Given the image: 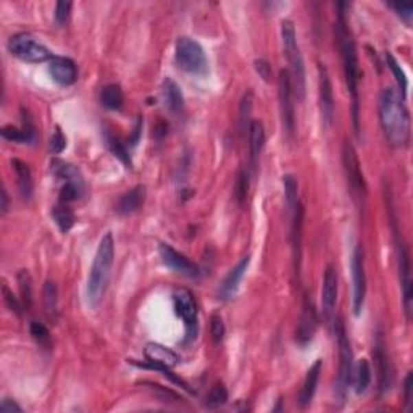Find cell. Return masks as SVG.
<instances>
[{
  "mask_svg": "<svg viewBox=\"0 0 413 413\" xmlns=\"http://www.w3.org/2000/svg\"><path fill=\"white\" fill-rule=\"evenodd\" d=\"M71 2H58L55 5V23L58 26L67 25V21L69 20V13H71Z\"/></svg>",
  "mask_w": 413,
  "mask_h": 413,
  "instance_id": "cell-42",
  "label": "cell"
},
{
  "mask_svg": "<svg viewBox=\"0 0 413 413\" xmlns=\"http://www.w3.org/2000/svg\"><path fill=\"white\" fill-rule=\"evenodd\" d=\"M50 168H52V173L58 181H62L63 184H71V186H74V188L80 189L82 194H85V191H86L85 178H82L81 171L78 170L76 166L68 164V161L55 159V160H52V164H50Z\"/></svg>",
  "mask_w": 413,
  "mask_h": 413,
  "instance_id": "cell-19",
  "label": "cell"
},
{
  "mask_svg": "<svg viewBox=\"0 0 413 413\" xmlns=\"http://www.w3.org/2000/svg\"><path fill=\"white\" fill-rule=\"evenodd\" d=\"M318 328V315L315 310L313 300L309 295H305L304 305H302V313H300L299 323H297L295 329V341L300 346H307L309 342H312L315 333Z\"/></svg>",
  "mask_w": 413,
  "mask_h": 413,
  "instance_id": "cell-13",
  "label": "cell"
},
{
  "mask_svg": "<svg viewBox=\"0 0 413 413\" xmlns=\"http://www.w3.org/2000/svg\"><path fill=\"white\" fill-rule=\"evenodd\" d=\"M352 383H354L355 392L364 394L371 383V368L368 360H359L352 370Z\"/></svg>",
  "mask_w": 413,
  "mask_h": 413,
  "instance_id": "cell-29",
  "label": "cell"
},
{
  "mask_svg": "<svg viewBox=\"0 0 413 413\" xmlns=\"http://www.w3.org/2000/svg\"><path fill=\"white\" fill-rule=\"evenodd\" d=\"M0 412H3V413H13V412L21 413L23 408L18 405L15 401H10V399H3L2 403H0Z\"/></svg>",
  "mask_w": 413,
  "mask_h": 413,
  "instance_id": "cell-47",
  "label": "cell"
},
{
  "mask_svg": "<svg viewBox=\"0 0 413 413\" xmlns=\"http://www.w3.org/2000/svg\"><path fill=\"white\" fill-rule=\"evenodd\" d=\"M337 294H339V278L337 270L333 265H328L323 275V287H322V310L323 320L326 324H333L336 320V304Z\"/></svg>",
  "mask_w": 413,
  "mask_h": 413,
  "instance_id": "cell-11",
  "label": "cell"
},
{
  "mask_svg": "<svg viewBox=\"0 0 413 413\" xmlns=\"http://www.w3.org/2000/svg\"><path fill=\"white\" fill-rule=\"evenodd\" d=\"M342 165H344L347 184H349L352 197L357 202L364 203L366 197V183L364 173H361L359 157H357L355 148L349 141L344 142V146H342Z\"/></svg>",
  "mask_w": 413,
  "mask_h": 413,
  "instance_id": "cell-9",
  "label": "cell"
},
{
  "mask_svg": "<svg viewBox=\"0 0 413 413\" xmlns=\"http://www.w3.org/2000/svg\"><path fill=\"white\" fill-rule=\"evenodd\" d=\"M2 291H3V300H5V304H7V307L12 310L13 313H16V315H21V310L25 309L23 307V304L20 302V300L16 299L15 295L12 294L10 292V289H8V287L3 284V287H2Z\"/></svg>",
  "mask_w": 413,
  "mask_h": 413,
  "instance_id": "cell-44",
  "label": "cell"
},
{
  "mask_svg": "<svg viewBox=\"0 0 413 413\" xmlns=\"http://www.w3.org/2000/svg\"><path fill=\"white\" fill-rule=\"evenodd\" d=\"M281 39L282 47H284V54L287 62H289V71L292 89H294V96L299 100H302L305 97V91H307V80H305V63L302 52H300L299 41H297L295 26L291 20H282L281 23Z\"/></svg>",
  "mask_w": 413,
  "mask_h": 413,
  "instance_id": "cell-4",
  "label": "cell"
},
{
  "mask_svg": "<svg viewBox=\"0 0 413 413\" xmlns=\"http://www.w3.org/2000/svg\"><path fill=\"white\" fill-rule=\"evenodd\" d=\"M336 339L337 347H339V373H337L336 381V397L339 402H344L352 383V370H354V357H352V346L350 339L347 336L346 324L342 318L336 320Z\"/></svg>",
  "mask_w": 413,
  "mask_h": 413,
  "instance_id": "cell-5",
  "label": "cell"
},
{
  "mask_svg": "<svg viewBox=\"0 0 413 413\" xmlns=\"http://www.w3.org/2000/svg\"><path fill=\"white\" fill-rule=\"evenodd\" d=\"M249 263H250V257L249 255H245V257H243L238 263H236L234 268H231L228 275H226L225 280H223L220 287V295L223 299L228 300V299H233L236 295V292L239 289V282L243 281L245 271H247Z\"/></svg>",
  "mask_w": 413,
  "mask_h": 413,
  "instance_id": "cell-18",
  "label": "cell"
},
{
  "mask_svg": "<svg viewBox=\"0 0 413 413\" xmlns=\"http://www.w3.org/2000/svg\"><path fill=\"white\" fill-rule=\"evenodd\" d=\"M249 188H250L249 171L243 170L238 175V179H236V184H234V196H236V201L239 203L245 202V199H247V194H249Z\"/></svg>",
  "mask_w": 413,
  "mask_h": 413,
  "instance_id": "cell-39",
  "label": "cell"
},
{
  "mask_svg": "<svg viewBox=\"0 0 413 413\" xmlns=\"http://www.w3.org/2000/svg\"><path fill=\"white\" fill-rule=\"evenodd\" d=\"M399 276H401L402 294H403V307H405L407 318L412 313V267H410V254H408L407 245L403 241H399Z\"/></svg>",
  "mask_w": 413,
  "mask_h": 413,
  "instance_id": "cell-15",
  "label": "cell"
},
{
  "mask_svg": "<svg viewBox=\"0 0 413 413\" xmlns=\"http://www.w3.org/2000/svg\"><path fill=\"white\" fill-rule=\"evenodd\" d=\"M0 197H2V203H0V207H2V213L5 215L8 212V194L5 191V188H2V194H0Z\"/></svg>",
  "mask_w": 413,
  "mask_h": 413,
  "instance_id": "cell-50",
  "label": "cell"
},
{
  "mask_svg": "<svg viewBox=\"0 0 413 413\" xmlns=\"http://www.w3.org/2000/svg\"><path fill=\"white\" fill-rule=\"evenodd\" d=\"M322 368H323V361L318 359L315 360V364L310 366L307 375H305L302 388H300V392H299V405L302 408L310 405L313 401L320 381V375H322Z\"/></svg>",
  "mask_w": 413,
  "mask_h": 413,
  "instance_id": "cell-21",
  "label": "cell"
},
{
  "mask_svg": "<svg viewBox=\"0 0 413 413\" xmlns=\"http://www.w3.org/2000/svg\"><path fill=\"white\" fill-rule=\"evenodd\" d=\"M173 305L176 310V315L179 318H183L186 326V339L192 341L197 336L199 328V313H197V304L194 299L192 292L186 287H178L173 291Z\"/></svg>",
  "mask_w": 413,
  "mask_h": 413,
  "instance_id": "cell-8",
  "label": "cell"
},
{
  "mask_svg": "<svg viewBox=\"0 0 413 413\" xmlns=\"http://www.w3.org/2000/svg\"><path fill=\"white\" fill-rule=\"evenodd\" d=\"M105 139H107V144H109L110 150L113 152V155L117 157V159H118L120 161H123L124 165H126V166H129V168H131V166H133V161H131V157H129V152H128L126 146H124V144H123L122 141H120L118 137L111 136L110 133H107V134H105Z\"/></svg>",
  "mask_w": 413,
  "mask_h": 413,
  "instance_id": "cell-35",
  "label": "cell"
},
{
  "mask_svg": "<svg viewBox=\"0 0 413 413\" xmlns=\"http://www.w3.org/2000/svg\"><path fill=\"white\" fill-rule=\"evenodd\" d=\"M44 305L49 315L57 313V305H58V291L55 282L47 281L44 284Z\"/></svg>",
  "mask_w": 413,
  "mask_h": 413,
  "instance_id": "cell-38",
  "label": "cell"
},
{
  "mask_svg": "<svg viewBox=\"0 0 413 413\" xmlns=\"http://www.w3.org/2000/svg\"><path fill=\"white\" fill-rule=\"evenodd\" d=\"M252 92H245L243 97V102H241V128L249 129V115L252 111Z\"/></svg>",
  "mask_w": 413,
  "mask_h": 413,
  "instance_id": "cell-41",
  "label": "cell"
},
{
  "mask_svg": "<svg viewBox=\"0 0 413 413\" xmlns=\"http://www.w3.org/2000/svg\"><path fill=\"white\" fill-rule=\"evenodd\" d=\"M226 328H225V322H223V318L218 313H213L210 317V334H212V339L216 342H221L223 337H225Z\"/></svg>",
  "mask_w": 413,
  "mask_h": 413,
  "instance_id": "cell-40",
  "label": "cell"
},
{
  "mask_svg": "<svg viewBox=\"0 0 413 413\" xmlns=\"http://www.w3.org/2000/svg\"><path fill=\"white\" fill-rule=\"evenodd\" d=\"M282 184H284V197H286V203L287 208H289L291 213H294V210L299 205V184H297V179L292 175H286L282 178Z\"/></svg>",
  "mask_w": 413,
  "mask_h": 413,
  "instance_id": "cell-33",
  "label": "cell"
},
{
  "mask_svg": "<svg viewBox=\"0 0 413 413\" xmlns=\"http://www.w3.org/2000/svg\"><path fill=\"white\" fill-rule=\"evenodd\" d=\"M65 147H67V137H65L62 129L57 126L55 128L54 136L50 137V152L55 155H58V154H62V150Z\"/></svg>",
  "mask_w": 413,
  "mask_h": 413,
  "instance_id": "cell-43",
  "label": "cell"
},
{
  "mask_svg": "<svg viewBox=\"0 0 413 413\" xmlns=\"http://www.w3.org/2000/svg\"><path fill=\"white\" fill-rule=\"evenodd\" d=\"M115 260V239L113 234L107 233L100 239L97 247L94 262H92L89 276L86 284V300L91 309H97L104 299L107 286H109L111 267Z\"/></svg>",
  "mask_w": 413,
  "mask_h": 413,
  "instance_id": "cell-2",
  "label": "cell"
},
{
  "mask_svg": "<svg viewBox=\"0 0 413 413\" xmlns=\"http://www.w3.org/2000/svg\"><path fill=\"white\" fill-rule=\"evenodd\" d=\"M255 69L263 78V81H271V67L265 60H255Z\"/></svg>",
  "mask_w": 413,
  "mask_h": 413,
  "instance_id": "cell-46",
  "label": "cell"
},
{
  "mask_svg": "<svg viewBox=\"0 0 413 413\" xmlns=\"http://www.w3.org/2000/svg\"><path fill=\"white\" fill-rule=\"evenodd\" d=\"M379 123L384 139L394 148L408 146L410 141V113L405 100L392 87H386L379 94Z\"/></svg>",
  "mask_w": 413,
  "mask_h": 413,
  "instance_id": "cell-1",
  "label": "cell"
},
{
  "mask_svg": "<svg viewBox=\"0 0 413 413\" xmlns=\"http://www.w3.org/2000/svg\"><path fill=\"white\" fill-rule=\"evenodd\" d=\"M161 94H164V100L166 109H168L171 113L179 115L183 113L184 110V96L181 92V87L178 86V82L171 80V78H166L161 85Z\"/></svg>",
  "mask_w": 413,
  "mask_h": 413,
  "instance_id": "cell-25",
  "label": "cell"
},
{
  "mask_svg": "<svg viewBox=\"0 0 413 413\" xmlns=\"http://www.w3.org/2000/svg\"><path fill=\"white\" fill-rule=\"evenodd\" d=\"M52 216L63 234L68 233V231L74 226V213L71 210V207H69V203L58 202L57 205L54 207Z\"/></svg>",
  "mask_w": 413,
  "mask_h": 413,
  "instance_id": "cell-30",
  "label": "cell"
},
{
  "mask_svg": "<svg viewBox=\"0 0 413 413\" xmlns=\"http://www.w3.org/2000/svg\"><path fill=\"white\" fill-rule=\"evenodd\" d=\"M30 331H31L32 339L37 342V346L43 347L44 350L52 349V337H50L49 329L45 328L43 323H41V322H31Z\"/></svg>",
  "mask_w": 413,
  "mask_h": 413,
  "instance_id": "cell-34",
  "label": "cell"
},
{
  "mask_svg": "<svg viewBox=\"0 0 413 413\" xmlns=\"http://www.w3.org/2000/svg\"><path fill=\"white\" fill-rule=\"evenodd\" d=\"M249 148H250V165L252 168L257 166L258 157L262 154L263 147H265V128H263L262 122H250L249 124Z\"/></svg>",
  "mask_w": 413,
  "mask_h": 413,
  "instance_id": "cell-26",
  "label": "cell"
},
{
  "mask_svg": "<svg viewBox=\"0 0 413 413\" xmlns=\"http://www.w3.org/2000/svg\"><path fill=\"white\" fill-rule=\"evenodd\" d=\"M100 102L105 109L109 110H120L123 107L124 96L122 87L118 85L105 86L100 92Z\"/></svg>",
  "mask_w": 413,
  "mask_h": 413,
  "instance_id": "cell-31",
  "label": "cell"
},
{
  "mask_svg": "<svg viewBox=\"0 0 413 413\" xmlns=\"http://www.w3.org/2000/svg\"><path fill=\"white\" fill-rule=\"evenodd\" d=\"M412 384H413V375L407 373L405 381H403V392H405V403L408 408H410V405H412V391H413Z\"/></svg>",
  "mask_w": 413,
  "mask_h": 413,
  "instance_id": "cell-48",
  "label": "cell"
},
{
  "mask_svg": "<svg viewBox=\"0 0 413 413\" xmlns=\"http://www.w3.org/2000/svg\"><path fill=\"white\" fill-rule=\"evenodd\" d=\"M352 282H354V313L355 317H359L364 310L365 295H366V275H365V258H364V249L359 244L354 249L352 254Z\"/></svg>",
  "mask_w": 413,
  "mask_h": 413,
  "instance_id": "cell-12",
  "label": "cell"
},
{
  "mask_svg": "<svg viewBox=\"0 0 413 413\" xmlns=\"http://www.w3.org/2000/svg\"><path fill=\"white\" fill-rule=\"evenodd\" d=\"M302 226H304V205L299 203L292 213V247H294L295 273L300 271V257H302Z\"/></svg>",
  "mask_w": 413,
  "mask_h": 413,
  "instance_id": "cell-24",
  "label": "cell"
},
{
  "mask_svg": "<svg viewBox=\"0 0 413 413\" xmlns=\"http://www.w3.org/2000/svg\"><path fill=\"white\" fill-rule=\"evenodd\" d=\"M278 87H280L282 128H284L286 136L291 139L294 136V131H295V104H294V89H292L291 74L287 69H281L280 71Z\"/></svg>",
  "mask_w": 413,
  "mask_h": 413,
  "instance_id": "cell-10",
  "label": "cell"
},
{
  "mask_svg": "<svg viewBox=\"0 0 413 413\" xmlns=\"http://www.w3.org/2000/svg\"><path fill=\"white\" fill-rule=\"evenodd\" d=\"M49 73L60 86H71L78 80L76 63L68 57H54L50 60Z\"/></svg>",
  "mask_w": 413,
  "mask_h": 413,
  "instance_id": "cell-17",
  "label": "cell"
},
{
  "mask_svg": "<svg viewBox=\"0 0 413 413\" xmlns=\"http://www.w3.org/2000/svg\"><path fill=\"white\" fill-rule=\"evenodd\" d=\"M18 287H20L23 307L27 310L32 304V282H31L30 273L26 270L18 273Z\"/></svg>",
  "mask_w": 413,
  "mask_h": 413,
  "instance_id": "cell-36",
  "label": "cell"
},
{
  "mask_svg": "<svg viewBox=\"0 0 413 413\" xmlns=\"http://www.w3.org/2000/svg\"><path fill=\"white\" fill-rule=\"evenodd\" d=\"M336 37L341 50L347 89L350 92L352 105H354V124L357 131H359V82L361 73L359 67V55H357V45L354 37L350 34V30L347 27L344 12L339 13V18L336 21Z\"/></svg>",
  "mask_w": 413,
  "mask_h": 413,
  "instance_id": "cell-3",
  "label": "cell"
},
{
  "mask_svg": "<svg viewBox=\"0 0 413 413\" xmlns=\"http://www.w3.org/2000/svg\"><path fill=\"white\" fill-rule=\"evenodd\" d=\"M146 201V188L144 186H136L131 191L124 192L117 203V212L122 215H131L137 212L144 205Z\"/></svg>",
  "mask_w": 413,
  "mask_h": 413,
  "instance_id": "cell-27",
  "label": "cell"
},
{
  "mask_svg": "<svg viewBox=\"0 0 413 413\" xmlns=\"http://www.w3.org/2000/svg\"><path fill=\"white\" fill-rule=\"evenodd\" d=\"M386 63H388V67L391 68L394 78H396V81H397L399 96H401L402 99L405 100L407 99V89H408V81H407L405 73H403V69L401 68V65H399V62L392 54H389V52L386 54Z\"/></svg>",
  "mask_w": 413,
  "mask_h": 413,
  "instance_id": "cell-32",
  "label": "cell"
},
{
  "mask_svg": "<svg viewBox=\"0 0 413 413\" xmlns=\"http://www.w3.org/2000/svg\"><path fill=\"white\" fill-rule=\"evenodd\" d=\"M373 357H375V364H377V368H378L379 391H381V394H384L391 389L392 370H391V364H389L386 350H384V344H383L381 337H378V342L375 344Z\"/></svg>",
  "mask_w": 413,
  "mask_h": 413,
  "instance_id": "cell-20",
  "label": "cell"
},
{
  "mask_svg": "<svg viewBox=\"0 0 413 413\" xmlns=\"http://www.w3.org/2000/svg\"><path fill=\"white\" fill-rule=\"evenodd\" d=\"M144 355H146V360L170 366V368H175L179 364V355L175 350L161 344H157V342H148L146 349H144Z\"/></svg>",
  "mask_w": 413,
  "mask_h": 413,
  "instance_id": "cell-23",
  "label": "cell"
},
{
  "mask_svg": "<svg viewBox=\"0 0 413 413\" xmlns=\"http://www.w3.org/2000/svg\"><path fill=\"white\" fill-rule=\"evenodd\" d=\"M392 8L397 12V15L401 16L403 21L410 25L412 16H413V5H412V3H394Z\"/></svg>",
  "mask_w": 413,
  "mask_h": 413,
  "instance_id": "cell-45",
  "label": "cell"
},
{
  "mask_svg": "<svg viewBox=\"0 0 413 413\" xmlns=\"http://www.w3.org/2000/svg\"><path fill=\"white\" fill-rule=\"evenodd\" d=\"M12 166H13V170H15V175H16L18 191H20L23 199L30 201V199L32 197V189H34L30 166H27L25 161H21L18 159L12 160Z\"/></svg>",
  "mask_w": 413,
  "mask_h": 413,
  "instance_id": "cell-28",
  "label": "cell"
},
{
  "mask_svg": "<svg viewBox=\"0 0 413 413\" xmlns=\"http://www.w3.org/2000/svg\"><path fill=\"white\" fill-rule=\"evenodd\" d=\"M141 131H142V118L139 117L137 122H136V126H134L133 136L129 137V144H131V146H136V144L139 142V137H141Z\"/></svg>",
  "mask_w": 413,
  "mask_h": 413,
  "instance_id": "cell-49",
  "label": "cell"
},
{
  "mask_svg": "<svg viewBox=\"0 0 413 413\" xmlns=\"http://www.w3.org/2000/svg\"><path fill=\"white\" fill-rule=\"evenodd\" d=\"M159 254L164 263L171 270L179 273V275L188 278H197L199 276V267L196 263L191 262L186 255L178 252L175 247H171L170 244H160Z\"/></svg>",
  "mask_w": 413,
  "mask_h": 413,
  "instance_id": "cell-14",
  "label": "cell"
},
{
  "mask_svg": "<svg viewBox=\"0 0 413 413\" xmlns=\"http://www.w3.org/2000/svg\"><path fill=\"white\" fill-rule=\"evenodd\" d=\"M8 50L23 62L30 63H43L47 62V60L50 62L54 58L52 52L45 45L37 43L34 37L25 34V32L12 36V39L8 41Z\"/></svg>",
  "mask_w": 413,
  "mask_h": 413,
  "instance_id": "cell-7",
  "label": "cell"
},
{
  "mask_svg": "<svg viewBox=\"0 0 413 413\" xmlns=\"http://www.w3.org/2000/svg\"><path fill=\"white\" fill-rule=\"evenodd\" d=\"M320 110H322V120L324 126H329L334 118V94L333 85L329 80L328 69L324 65L320 63Z\"/></svg>",
  "mask_w": 413,
  "mask_h": 413,
  "instance_id": "cell-16",
  "label": "cell"
},
{
  "mask_svg": "<svg viewBox=\"0 0 413 413\" xmlns=\"http://www.w3.org/2000/svg\"><path fill=\"white\" fill-rule=\"evenodd\" d=\"M228 402V391H226L225 384L223 383H215L208 392L207 397V403L210 408H218L223 407L225 403Z\"/></svg>",
  "mask_w": 413,
  "mask_h": 413,
  "instance_id": "cell-37",
  "label": "cell"
},
{
  "mask_svg": "<svg viewBox=\"0 0 413 413\" xmlns=\"http://www.w3.org/2000/svg\"><path fill=\"white\" fill-rule=\"evenodd\" d=\"M25 113V110H23ZM2 137L7 139L10 142H18V144H31L36 141V128L32 124V120L27 113L23 115V126L15 128L12 124L2 128Z\"/></svg>",
  "mask_w": 413,
  "mask_h": 413,
  "instance_id": "cell-22",
  "label": "cell"
},
{
  "mask_svg": "<svg viewBox=\"0 0 413 413\" xmlns=\"http://www.w3.org/2000/svg\"><path fill=\"white\" fill-rule=\"evenodd\" d=\"M176 62L179 68L192 74H205L208 71V60L205 50L191 37H179L176 43Z\"/></svg>",
  "mask_w": 413,
  "mask_h": 413,
  "instance_id": "cell-6",
  "label": "cell"
}]
</instances>
